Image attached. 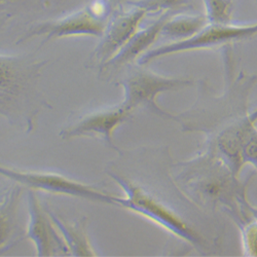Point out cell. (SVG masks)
Returning <instances> with one entry per match:
<instances>
[{"label": "cell", "mask_w": 257, "mask_h": 257, "mask_svg": "<svg viewBox=\"0 0 257 257\" xmlns=\"http://www.w3.org/2000/svg\"><path fill=\"white\" fill-rule=\"evenodd\" d=\"M45 64L29 57L0 55V115L15 124L33 127L45 105L37 87Z\"/></svg>", "instance_id": "1"}, {"label": "cell", "mask_w": 257, "mask_h": 257, "mask_svg": "<svg viewBox=\"0 0 257 257\" xmlns=\"http://www.w3.org/2000/svg\"><path fill=\"white\" fill-rule=\"evenodd\" d=\"M108 174L124 194L122 198L117 197L116 206L137 213L194 247L201 249L206 246V241L195 228L189 226L174 210L151 191L116 172H108Z\"/></svg>", "instance_id": "2"}, {"label": "cell", "mask_w": 257, "mask_h": 257, "mask_svg": "<svg viewBox=\"0 0 257 257\" xmlns=\"http://www.w3.org/2000/svg\"><path fill=\"white\" fill-rule=\"evenodd\" d=\"M111 15V0H88L85 5L64 17L31 27L20 42L42 36L45 41L74 36L102 37Z\"/></svg>", "instance_id": "3"}, {"label": "cell", "mask_w": 257, "mask_h": 257, "mask_svg": "<svg viewBox=\"0 0 257 257\" xmlns=\"http://www.w3.org/2000/svg\"><path fill=\"white\" fill-rule=\"evenodd\" d=\"M0 175L29 189L116 206V196L58 173L23 171L0 164Z\"/></svg>", "instance_id": "4"}, {"label": "cell", "mask_w": 257, "mask_h": 257, "mask_svg": "<svg viewBox=\"0 0 257 257\" xmlns=\"http://www.w3.org/2000/svg\"><path fill=\"white\" fill-rule=\"evenodd\" d=\"M255 35H257V23L247 25L208 23L198 33L189 38L170 42L168 45L149 50L138 60V64L142 66L170 55L224 47Z\"/></svg>", "instance_id": "5"}, {"label": "cell", "mask_w": 257, "mask_h": 257, "mask_svg": "<svg viewBox=\"0 0 257 257\" xmlns=\"http://www.w3.org/2000/svg\"><path fill=\"white\" fill-rule=\"evenodd\" d=\"M191 83L190 79L165 77L147 69L135 68L120 81L124 96L120 105L131 112L139 107H144L158 115L171 117L170 113L160 108L157 97L164 92L189 87Z\"/></svg>", "instance_id": "6"}, {"label": "cell", "mask_w": 257, "mask_h": 257, "mask_svg": "<svg viewBox=\"0 0 257 257\" xmlns=\"http://www.w3.org/2000/svg\"><path fill=\"white\" fill-rule=\"evenodd\" d=\"M27 203L28 224L26 228V238L33 242L36 256L50 257L70 255L65 241L50 216L47 206L42 207L35 190L28 189Z\"/></svg>", "instance_id": "7"}, {"label": "cell", "mask_w": 257, "mask_h": 257, "mask_svg": "<svg viewBox=\"0 0 257 257\" xmlns=\"http://www.w3.org/2000/svg\"><path fill=\"white\" fill-rule=\"evenodd\" d=\"M131 115V111L120 104L109 109L90 112L77 118L63 128L60 136L64 140L77 137H95L102 139L107 145L116 148L113 143V134L116 128Z\"/></svg>", "instance_id": "8"}, {"label": "cell", "mask_w": 257, "mask_h": 257, "mask_svg": "<svg viewBox=\"0 0 257 257\" xmlns=\"http://www.w3.org/2000/svg\"><path fill=\"white\" fill-rule=\"evenodd\" d=\"M146 15L144 10L132 5L130 10L117 14L109 21L91 59L102 66L112 59L139 30Z\"/></svg>", "instance_id": "9"}, {"label": "cell", "mask_w": 257, "mask_h": 257, "mask_svg": "<svg viewBox=\"0 0 257 257\" xmlns=\"http://www.w3.org/2000/svg\"><path fill=\"white\" fill-rule=\"evenodd\" d=\"M171 16H172V13L170 12L163 13L153 24L141 30L139 29L112 59L104 64L103 67L116 69L131 64L136 60L138 61L144 54L151 50L152 46L162 35L163 27Z\"/></svg>", "instance_id": "10"}, {"label": "cell", "mask_w": 257, "mask_h": 257, "mask_svg": "<svg viewBox=\"0 0 257 257\" xmlns=\"http://www.w3.org/2000/svg\"><path fill=\"white\" fill-rule=\"evenodd\" d=\"M23 186L14 182L0 190V253L8 250L18 234V208Z\"/></svg>", "instance_id": "11"}, {"label": "cell", "mask_w": 257, "mask_h": 257, "mask_svg": "<svg viewBox=\"0 0 257 257\" xmlns=\"http://www.w3.org/2000/svg\"><path fill=\"white\" fill-rule=\"evenodd\" d=\"M50 216L65 241L71 256H96L88 234V218L82 216L74 222H67L57 213L49 210Z\"/></svg>", "instance_id": "12"}, {"label": "cell", "mask_w": 257, "mask_h": 257, "mask_svg": "<svg viewBox=\"0 0 257 257\" xmlns=\"http://www.w3.org/2000/svg\"><path fill=\"white\" fill-rule=\"evenodd\" d=\"M205 15H172L163 27L162 35L172 41H179L198 33L208 24Z\"/></svg>", "instance_id": "13"}, {"label": "cell", "mask_w": 257, "mask_h": 257, "mask_svg": "<svg viewBox=\"0 0 257 257\" xmlns=\"http://www.w3.org/2000/svg\"><path fill=\"white\" fill-rule=\"evenodd\" d=\"M257 120V110L242 119L243 139L241 145L242 164L249 163L257 169V128L255 121Z\"/></svg>", "instance_id": "14"}, {"label": "cell", "mask_w": 257, "mask_h": 257, "mask_svg": "<svg viewBox=\"0 0 257 257\" xmlns=\"http://www.w3.org/2000/svg\"><path fill=\"white\" fill-rule=\"evenodd\" d=\"M205 16L209 23H231L233 3L232 0H204Z\"/></svg>", "instance_id": "15"}, {"label": "cell", "mask_w": 257, "mask_h": 257, "mask_svg": "<svg viewBox=\"0 0 257 257\" xmlns=\"http://www.w3.org/2000/svg\"><path fill=\"white\" fill-rule=\"evenodd\" d=\"M188 0H137L130 5L136 6L148 13H158V12H170L178 10L184 7Z\"/></svg>", "instance_id": "16"}, {"label": "cell", "mask_w": 257, "mask_h": 257, "mask_svg": "<svg viewBox=\"0 0 257 257\" xmlns=\"http://www.w3.org/2000/svg\"><path fill=\"white\" fill-rule=\"evenodd\" d=\"M34 4V2H49V0H0V9H10L11 6H16L19 4L26 3Z\"/></svg>", "instance_id": "17"}]
</instances>
